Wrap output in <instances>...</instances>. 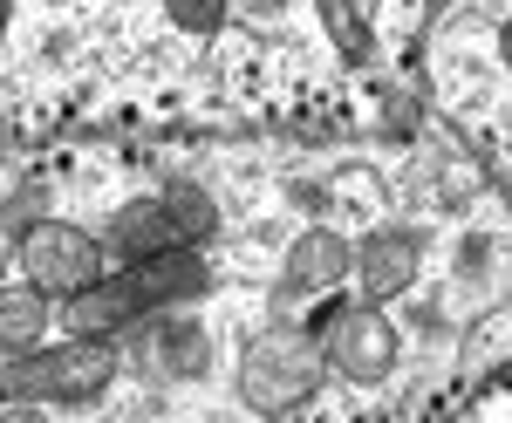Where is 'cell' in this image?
Returning <instances> with one entry per match:
<instances>
[{
	"label": "cell",
	"mask_w": 512,
	"mask_h": 423,
	"mask_svg": "<svg viewBox=\"0 0 512 423\" xmlns=\"http://www.w3.org/2000/svg\"><path fill=\"white\" fill-rule=\"evenodd\" d=\"M417 253H424L417 232L376 226L369 239H355V287H362L369 301H403V294L417 287Z\"/></svg>",
	"instance_id": "cell-6"
},
{
	"label": "cell",
	"mask_w": 512,
	"mask_h": 423,
	"mask_svg": "<svg viewBox=\"0 0 512 423\" xmlns=\"http://www.w3.org/2000/svg\"><path fill=\"white\" fill-rule=\"evenodd\" d=\"M21 232H28V219H21V198H7V205H0V273H7V260L21 253Z\"/></svg>",
	"instance_id": "cell-15"
},
{
	"label": "cell",
	"mask_w": 512,
	"mask_h": 423,
	"mask_svg": "<svg viewBox=\"0 0 512 423\" xmlns=\"http://www.w3.org/2000/svg\"><path fill=\"white\" fill-rule=\"evenodd\" d=\"M164 205V226H171V239L178 246H212L219 239V205H212V192L205 185H192V178H171L158 192Z\"/></svg>",
	"instance_id": "cell-11"
},
{
	"label": "cell",
	"mask_w": 512,
	"mask_h": 423,
	"mask_svg": "<svg viewBox=\"0 0 512 423\" xmlns=\"http://www.w3.org/2000/svg\"><path fill=\"white\" fill-rule=\"evenodd\" d=\"M7 28H14V0H0V41H7Z\"/></svg>",
	"instance_id": "cell-17"
},
{
	"label": "cell",
	"mask_w": 512,
	"mask_h": 423,
	"mask_svg": "<svg viewBox=\"0 0 512 423\" xmlns=\"http://www.w3.org/2000/svg\"><path fill=\"white\" fill-rule=\"evenodd\" d=\"M355 273V246L342 239V232L328 226H308L294 246H287V267H280V294H328V287H342Z\"/></svg>",
	"instance_id": "cell-7"
},
{
	"label": "cell",
	"mask_w": 512,
	"mask_h": 423,
	"mask_svg": "<svg viewBox=\"0 0 512 423\" xmlns=\"http://www.w3.org/2000/svg\"><path fill=\"white\" fill-rule=\"evenodd\" d=\"M151 355H158L164 376H205L212 369V335H205V321H192V314H158Z\"/></svg>",
	"instance_id": "cell-10"
},
{
	"label": "cell",
	"mask_w": 512,
	"mask_h": 423,
	"mask_svg": "<svg viewBox=\"0 0 512 423\" xmlns=\"http://www.w3.org/2000/svg\"><path fill=\"white\" fill-rule=\"evenodd\" d=\"M321 21H328V35L349 48V62H362V55H369V28H362V14H355L349 0H321Z\"/></svg>",
	"instance_id": "cell-14"
},
{
	"label": "cell",
	"mask_w": 512,
	"mask_h": 423,
	"mask_svg": "<svg viewBox=\"0 0 512 423\" xmlns=\"http://www.w3.org/2000/svg\"><path fill=\"white\" fill-rule=\"evenodd\" d=\"M62 321H69V335L117 342L123 328H137V321H144V308L130 301L123 273H103V280H89V287H76V294H62Z\"/></svg>",
	"instance_id": "cell-8"
},
{
	"label": "cell",
	"mask_w": 512,
	"mask_h": 423,
	"mask_svg": "<svg viewBox=\"0 0 512 423\" xmlns=\"http://www.w3.org/2000/svg\"><path fill=\"white\" fill-rule=\"evenodd\" d=\"M55 321H62V314H55V294H48V287H35L28 273H21V280H0V355L41 348Z\"/></svg>",
	"instance_id": "cell-9"
},
{
	"label": "cell",
	"mask_w": 512,
	"mask_h": 423,
	"mask_svg": "<svg viewBox=\"0 0 512 423\" xmlns=\"http://www.w3.org/2000/svg\"><path fill=\"white\" fill-rule=\"evenodd\" d=\"M103 246H110L117 260H144V253H164V246H178V239H171V226H164L158 198H137V205H123L117 219H110Z\"/></svg>",
	"instance_id": "cell-12"
},
{
	"label": "cell",
	"mask_w": 512,
	"mask_h": 423,
	"mask_svg": "<svg viewBox=\"0 0 512 423\" xmlns=\"http://www.w3.org/2000/svg\"><path fill=\"white\" fill-rule=\"evenodd\" d=\"M499 62H506V69H512V21H506V28H499Z\"/></svg>",
	"instance_id": "cell-16"
},
{
	"label": "cell",
	"mask_w": 512,
	"mask_h": 423,
	"mask_svg": "<svg viewBox=\"0 0 512 423\" xmlns=\"http://www.w3.org/2000/svg\"><path fill=\"white\" fill-rule=\"evenodd\" d=\"M321 383H328V362H321V342L301 335V328H260L253 342L239 348V403L260 410V417H287L301 403H315Z\"/></svg>",
	"instance_id": "cell-1"
},
{
	"label": "cell",
	"mask_w": 512,
	"mask_h": 423,
	"mask_svg": "<svg viewBox=\"0 0 512 423\" xmlns=\"http://www.w3.org/2000/svg\"><path fill=\"white\" fill-rule=\"evenodd\" d=\"M164 14H171V28H185L192 41H212L219 28H226L233 0H164Z\"/></svg>",
	"instance_id": "cell-13"
},
{
	"label": "cell",
	"mask_w": 512,
	"mask_h": 423,
	"mask_svg": "<svg viewBox=\"0 0 512 423\" xmlns=\"http://www.w3.org/2000/svg\"><path fill=\"white\" fill-rule=\"evenodd\" d=\"M315 342H321V362H328V376H342V383H390L396 355V321L383 314V301H328L315 321Z\"/></svg>",
	"instance_id": "cell-3"
},
{
	"label": "cell",
	"mask_w": 512,
	"mask_h": 423,
	"mask_svg": "<svg viewBox=\"0 0 512 423\" xmlns=\"http://www.w3.org/2000/svg\"><path fill=\"white\" fill-rule=\"evenodd\" d=\"M14 260H21V273H28L35 287H48V294L62 301V294H76V287H89V280L110 273V246H103L96 232H82L76 219H28Z\"/></svg>",
	"instance_id": "cell-4"
},
{
	"label": "cell",
	"mask_w": 512,
	"mask_h": 423,
	"mask_svg": "<svg viewBox=\"0 0 512 423\" xmlns=\"http://www.w3.org/2000/svg\"><path fill=\"white\" fill-rule=\"evenodd\" d=\"M117 348L96 342V335H62V342H41L28 355H7V389H14V403H96L103 389L117 383Z\"/></svg>",
	"instance_id": "cell-2"
},
{
	"label": "cell",
	"mask_w": 512,
	"mask_h": 423,
	"mask_svg": "<svg viewBox=\"0 0 512 423\" xmlns=\"http://www.w3.org/2000/svg\"><path fill=\"white\" fill-rule=\"evenodd\" d=\"M198 253L205 246H164V253H144V260H123V287L144 308V321L164 308H185V301H198L212 287V267Z\"/></svg>",
	"instance_id": "cell-5"
}]
</instances>
